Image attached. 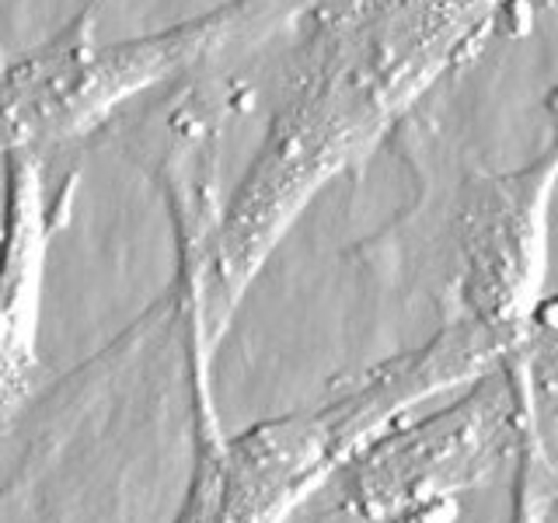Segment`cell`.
I'll use <instances>...</instances> for the list:
<instances>
[{
  "label": "cell",
  "instance_id": "obj_1",
  "mask_svg": "<svg viewBox=\"0 0 558 523\" xmlns=\"http://www.w3.org/2000/svg\"><path fill=\"white\" fill-rule=\"evenodd\" d=\"M534 0H311L296 17L266 133L227 192L199 293V345L220 339L244 290L304 209L371 157L499 35L527 28Z\"/></svg>",
  "mask_w": 558,
  "mask_h": 523
},
{
  "label": "cell",
  "instance_id": "obj_2",
  "mask_svg": "<svg viewBox=\"0 0 558 523\" xmlns=\"http://www.w3.org/2000/svg\"><path fill=\"white\" fill-rule=\"evenodd\" d=\"M311 0H223L130 39H98L92 0L46 42L0 63V161L92 136L122 105L293 32Z\"/></svg>",
  "mask_w": 558,
  "mask_h": 523
},
{
  "label": "cell",
  "instance_id": "obj_3",
  "mask_svg": "<svg viewBox=\"0 0 558 523\" xmlns=\"http://www.w3.org/2000/svg\"><path fill=\"white\" fill-rule=\"evenodd\" d=\"M558 188V122L548 147L520 168H468L461 179V248L482 301H510L545 255Z\"/></svg>",
  "mask_w": 558,
  "mask_h": 523
},
{
  "label": "cell",
  "instance_id": "obj_4",
  "mask_svg": "<svg viewBox=\"0 0 558 523\" xmlns=\"http://www.w3.org/2000/svg\"><path fill=\"white\" fill-rule=\"evenodd\" d=\"M0 168V409H8L35 370V321L52 234V196L43 150L8 154Z\"/></svg>",
  "mask_w": 558,
  "mask_h": 523
}]
</instances>
